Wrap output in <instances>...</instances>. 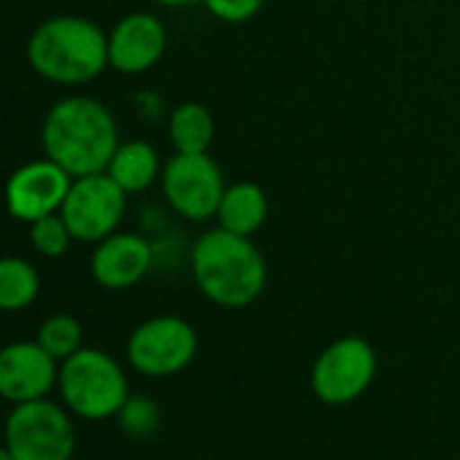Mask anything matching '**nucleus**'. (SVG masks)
I'll return each instance as SVG.
<instances>
[{
    "mask_svg": "<svg viewBox=\"0 0 460 460\" xmlns=\"http://www.w3.org/2000/svg\"><path fill=\"white\" fill-rule=\"evenodd\" d=\"M40 143L51 162L73 178L105 172L116 148L119 127L113 113L94 97H62L43 116Z\"/></svg>",
    "mask_w": 460,
    "mask_h": 460,
    "instance_id": "1",
    "label": "nucleus"
},
{
    "mask_svg": "<svg viewBox=\"0 0 460 460\" xmlns=\"http://www.w3.org/2000/svg\"><path fill=\"white\" fill-rule=\"evenodd\" d=\"M191 272L199 291L221 307H248L267 286V264L251 237L210 229L191 251Z\"/></svg>",
    "mask_w": 460,
    "mask_h": 460,
    "instance_id": "2",
    "label": "nucleus"
},
{
    "mask_svg": "<svg viewBox=\"0 0 460 460\" xmlns=\"http://www.w3.org/2000/svg\"><path fill=\"white\" fill-rule=\"evenodd\" d=\"M30 67L54 84H86L108 62V35L86 16H51L40 22L27 40Z\"/></svg>",
    "mask_w": 460,
    "mask_h": 460,
    "instance_id": "3",
    "label": "nucleus"
},
{
    "mask_svg": "<svg viewBox=\"0 0 460 460\" xmlns=\"http://www.w3.org/2000/svg\"><path fill=\"white\" fill-rule=\"evenodd\" d=\"M59 394L65 407L84 420H105L119 415L127 402V377L121 367L102 350L81 348L59 367Z\"/></svg>",
    "mask_w": 460,
    "mask_h": 460,
    "instance_id": "4",
    "label": "nucleus"
},
{
    "mask_svg": "<svg viewBox=\"0 0 460 460\" xmlns=\"http://www.w3.org/2000/svg\"><path fill=\"white\" fill-rule=\"evenodd\" d=\"M5 450L13 460H70L75 431L67 412L46 399L13 404L5 423Z\"/></svg>",
    "mask_w": 460,
    "mask_h": 460,
    "instance_id": "5",
    "label": "nucleus"
},
{
    "mask_svg": "<svg viewBox=\"0 0 460 460\" xmlns=\"http://www.w3.org/2000/svg\"><path fill=\"white\" fill-rule=\"evenodd\" d=\"M162 191L178 216L208 221L216 218L226 183L210 154H175L162 167Z\"/></svg>",
    "mask_w": 460,
    "mask_h": 460,
    "instance_id": "6",
    "label": "nucleus"
},
{
    "mask_svg": "<svg viewBox=\"0 0 460 460\" xmlns=\"http://www.w3.org/2000/svg\"><path fill=\"white\" fill-rule=\"evenodd\" d=\"M127 210V191L108 175H86L73 178L70 194L62 205V218L78 243H102L116 234Z\"/></svg>",
    "mask_w": 460,
    "mask_h": 460,
    "instance_id": "7",
    "label": "nucleus"
},
{
    "mask_svg": "<svg viewBox=\"0 0 460 460\" xmlns=\"http://www.w3.org/2000/svg\"><path fill=\"white\" fill-rule=\"evenodd\" d=\"M197 356V332L172 315H159L140 323L127 342L129 364L146 377H172Z\"/></svg>",
    "mask_w": 460,
    "mask_h": 460,
    "instance_id": "8",
    "label": "nucleus"
},
{
    "mask_svg": "<svg viewBox=\"0 0 460 460\" xmlns=\"http://www.w3.org/2000/svg\"><path fill=\"white\" fill-rule=\"evenodd\" d=\"M377 375V356L361 337H345L329 345L313 367V391L323 404L342 407L356 402Z\"/></svg>",
    "mask_w": 460,
    "mask_h": 460,
    "instance_id": "9",
    "label": "nucleus"
},
{
    "mask_svg": "<svg viewBox=\"0 0 460 460\" xmlns=\"http://www.w3.org/2000/svg\"><path fill=\"white\" fill-rule=\"evenodd\" d=\"M73 186V175L57 162L38 159L22 164L8 181V210L16 221H38L62 210Z\"/></svg>",
    "mask_w": 460,
    "mask_h": 460,
    "instance_id": "10",
    "label": "nucleus"
},
{
    "mask_svg": "<svg viewBox=\"0 0 460 460\" xmlns=\"http://www.w3.org/2000/svg\"><path fill=\"white\" fill-rule=\"evenodd\" d=\"M167 49L164 24L146 11L127 13L116 22L108 35V62L124 75H137L151 70Z\"/></svg>",
    "mask_w": 460,
    "mask_h": 460,
    "instance_id": "11",
    "label": "nucleus"
},
{
    "mask_svg": "<svg viewBox=\"0 0 460 460\" xmlns=\"http://www.w3.org/2000/svg\"><path fill=\"white\" fill-rule=\"evenodd\" d=\"M57 380V358L38 342H13L0 353V394L11 404L43 399Z\"/></svg>",
    "mask_w": 460,
    "mask_h": 460,
    "instance_id": "12",
    "label": "nucleus"
},
{
    "mask_svg": "<svg viewBox=\"0 0 460 460\" xmlns=\"http://www.w3.org/2000/svg\"><path fill=\"white\" fill-rule=\"evenodd\" d=\"M154 253L140 234L116 232L97 243L92 253V275L108 291H121L146 278L151 270Z\"/></svg>",
    "mask_w": 460,
    "mask_h": 460,
    "instance_id": "13",
    "label": "nucleus"
},
{
    "mask_svg": "<svg viewBox=\"0 0 460 460\" xmlns=\"http://www.w3.org/2000/svg\"><path fill=\"white\" fill-rule=\"evenodd\" d=\"M267 216H270V199H267L264 189L251 181L226 186L218 213H216L221 229L243 234V237L256 234L264 226Z\"/></svg>",
    "mask_w": 460,
    "mask_h": 460,
    "instance_id": "14",
    "label": "nucleus"
},
{
    "mask_svg": "<svg viewBox=\"0 0 460 460\" xmlns=\"http://www.w3.org/2000/svg\"><path fill=\"white\" fill-rule=\"evenodd\" d=\"M105 172L127 194H137V191H146L162 175V167H159V156L154 146H148L146 140H129V143H119Z\"/></svg>",
    "mask_w": 460,
    "mask_h": 460,
    "instance_id": "15",
    "label": "nucleus"
},
{
    "mask_svg": "<svg viewBox=\"0 0 460 460\" xmlns=\"http://www.w3.org/2000/svg\"><path fill=\"white\" fill-rule=\"evenodd\" d=\"M167 135L178 154H208L216 140L213 113L202 102H183L172 111Z\"/></svg>",
    "mask_w": 460,
    "mask_h": 460,
    "instance_id": "16",
    "label": "nucleus"
},
{
    "mask_svg": "<svg viewBox=\"0 0 460 460\" xmlns=\"http://www.w3.org/2000/svg\"><path fill=\"white\" fill-rule=\"evenodd\" d=\"M40 288L38 272L24 259H3L0 264V307L8 313L24 310L35 302Z\"/></svg>",
    "mask_w": 460,
    "mask_h": 460,
    "instance_id": "17",
    "label": "nucleus"
},
{
    "mask_svg": "<svg viewBox=\"0 0 460 460\" xmlns=\"http://www.w3.org/2000/svg\"><path fill=\"white\" fill-rule=\"evenodd\" d=\"M81 340H84L81 323L73 315H65V313L46 318L40 323L38 334H35V342L49 356H54L57 361H67L70 356H75L81 350Z\"/></svg>",
    "mask_w": 460,
    "mask_h": 460,
    "instance_id": "18",
    "label": "nucleus"
},
{
    "mask_svg": "<svg viewBox=\"0 0 460 460\" xmlns=\"http://www.w3.org/2000/svg\"><path fill=\"white\" fill-rule=\"evenodd\" d=\"M30 243L32 248L40 253V256H49V259H57L62 256L70 243H73V234L62 218V213H54V216H46V218H38L30 224Z\"/></svg>",
    "mask_w": 460,
    "mask_h": 460,
    "instance_id": "19",
    "label": "nucleus"
},
{
    "mask_svg": "<svg viewBox=\"0 0 460 460\" xmlns=\"http://www.w3.org/2000/svg\"><path fill=\"white\" fill-rule=\"evenodd\" d=\"M202 5L221 22H229V24H240V22H248L253 19L264 0H202Z\"/></svg>",
    "mask_w": 460,
    "mask_h": 460,
    "instance_id": "20",
    "label": "nucleus"
},
{
    "mask_svg": "<svg viewBox=\"0 0 460 460\" xmlns=\"http://www.w3.org/2000/svg\"><path fill=\"white\" fill-rule=\"evenodd\" d=\"M121 412H124V429L132 434L151 431L156 423V410L146 402H127V407Z\"/></svg>",
    "mask_w": 460,
    "mask_h": 460,
    "instance_id": "21",
    "label": "nucleus"
},
{
    "mask_svg": "<svg viewBox=\"0 0 460 460\" xmlns=\"http://www.w3.org/2000/svg\"><path fill=\"white\" fill-rule=\"evenodd\" d=\"M159 5H170V8H183V5H194V3H202V0H154Z\"/></svg>",
    "mask_w": 460,
    "mask_h": 460,
    "instance_id": "22",
    "label": "nucleus"
},
{
    "mask_svg": "<svg viewBox=\"0 0 460 460\" xmlns=\"http://www.w3.org/2000/svg\"><path fill=\"white\" fill-rule=\"evenodd\" d=\"M0 460H13V458L8 456V450H3V453H0Z\"/></svg>",
    "mask_w": 460,
    "mask_h": 460,
    "instance_id": "23",
    "label": "nucleus"
}]
</instances>
